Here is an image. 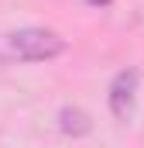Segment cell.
Instances as JSON below:
<instances>
[{
	"label": "cell",
	"instance_id": "1",
	"mask_svg": "<svg viewBox=\"0 0 144 148\" xmlns=\"http://www.w3.org/2000/svg\"><path fill=\"white\" fill-rule=\"evenodd\" d=\"M65 52V38L52 28H21L7 35V55L17 62H48Z\"/></svg>",
	"mask_w": 144,
	"mask_h": 148
},
{
	"label": "cell",
	"instance_id": "2",
	"mask_svg": "<svg viewBox=\"0 0 144 148\" xmlns=\"http://www.w3.org/2000/svg\"><path fill=\"white\" fill-rule=\"evenodd\" d=\"M137 83H141V73L130 66V69H120V73L113 76V83H110V114L117 117V121H127L130 114H134V100H137Z\"/></svg>",
	"mask_w": 144,
	"mask_h": 148
},
{
	"label": "cell",
	"instance_id": "3",
	"mask_svg": "<svg viewBox=\"0 0 144 148\" xmlns=\"http://www.w3.org/2000/svg\"><path fill=\"white\" fill-rule=\"evenodd\" d=\"M58 131L69 134V138H82V134L93 131V121L82 107H62L58 110Z\"/></svg>",
	"mask_w": 144,
	"mask_h": 148
},
{
	"label": "cell",
	"instance_id": "4",
	"mask_svg": "<svg viewBox=\"0 0 144 148\" xmlns=\"http://www.w3.org/2000/svg\"><path fill=\"white\" fill-rule=\"evenodd\" d=\"M86 3H89V7H110L113 0H86Z\"/></svg>",
	"mask_w": 144,
	"mask_h": 148
}]
</instances>
